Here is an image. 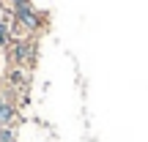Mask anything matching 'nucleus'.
I'll return each mask as SVG.
<instances>
[{
  "label": "nucleus",
  "mask_w": 148,
  "mask_h": 142,
  "mask_svg": "<svg viewBox=\"0 0 148 142\" xmlns=\"http://www.w3.org/2000/svg\"><path fill=\"white\" fill-rule=\"evenodd\" d=\"M3 58L8 66H25V69H36L38 63V36H25L14 38L8 47L3 49Z\"/></svg>",
  "instance_id": "f257e3e1"
},
{
  "label": "nucleus",
  "mask_w": 148,
  "mask_h": 142,
  "mask_svg": "<svg viewBox=\"0 0 148 142\" xmlns=\"http://www.w3.org/2000/svg\"><path fill=\"white\" fill-rule=\"evenodd\" d=\"M8 14L27 30V36H41V33L49 27V14L47 11H38L33 3L14 5V8H8Z\"/></svg>",
  "instance_id": "f03ea898"
},
{
  "label": "nucleus",
  "mask_w": 148,
  "mask_h": 142,
  "mask_svg": "<svg viewBox=\"0 0 148 142\" xmlns=\"http://www.w3.org/2000/svg\"><path fill=\"white\" fill-rule=\"evenodd\" d=\"M3 82H5V88L16 90V93H27L30 90V82H33V71L25 69V66H8Z\"/></svg>",
  "instance_id": "7ed1b4c3"
},
{
  "label": "nucleus",
  "mask_w": 148,
  "mask_h": 142,
  "mask_svg": "<svg viewBox=\"0 0 148 142\" xmlns=\"http://www.w3.org/2000/svg\"><path fill=\"white\" fill-rule=\"evenodd\" d=\"M19 123V107L14 101H5L0 93V126H16Z\"/></svg>",
  "instance_id": "20e7f679"
},
{
  "label": "nucleus",
  "mask_w": 148,
  "mask_h": 142,
  "mask_svg": "<svg viewBox=\"0 0 148 142\" xmlns=\"http://www.w3.org/2000/svg\"><path fill=\"white\" fill-rule=\"evenodd\" d=\"M14 41V36H11V27H8V19L0 22V49H5L8 44Z\"/></svg>",
  "instance_id": "39448f33"
},
{
  "label": "nucleus",
  "mask_w": 148,
  "mask_h": 142,
  "mask_svg": "<svg viewBox=\"0 0 148 142\" xmlns=\"http://www.w3.org/2000/svg\"><path fill=\"white\" fill-rule=\"evenodd\" d=\"M0 142H16V126H0Z\"/></svg>",
  "instance_id": "423d86ee"
},
{
  "label": "nucleus",
  "mask_w": 148,
  "mask_h": 142,
  "mask_svg": "<svg viewBox=\"0 0 148 142\" xmlns=\"http://www.w3.org/2000/svg\"><path fill=\"white\" fill-rule=\"evenodd\" d=\"M8 8H14V5H25V3H33V0H3Z\"/></svg>",
  "instance_id": "0eeeda50"
},
{
  "label": "nucleus",
  "mask_w": 148,
  "mask_h": 142,
  "mask_svg": "<svg viewBox=\"0 0 148 142\" xmlns=\"http://www.w3.org/2000/svg\"><path fill=\"white\" fill-rule=\"evenodd\" d=\"M0 63H3V49H0Z\"/></svg>",
  "instance_id": "6e6552de"
},
{
  "label": "nucleus",
  "mask_w": 148,
  "mask_h": 142,
  "mask_svg": "<svg viewBox=\"0 0 148 142\" xmlns=\"http://www.w3.org/2000/svg\"><path fill=\"white\" fill-rule=\"evenodd\" d=\"M0 77H3V69H0Z\"/></svg>",
  "instance_id": "1a4fd4ad"
}]
</instances>
